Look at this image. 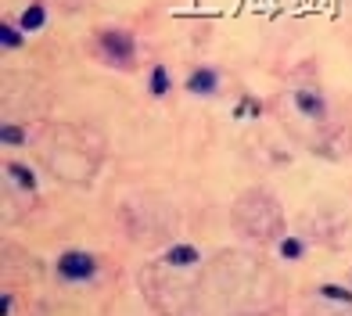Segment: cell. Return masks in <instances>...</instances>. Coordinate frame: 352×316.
Returning a JSON list of instances; mask_svg holds the SVG:
<instances>
[{
  "mask_svg": "<svg viewBox=\"0 0 352 316\" xmlns=\"http://www.w3.org/2000/svg\"><path fill=\"white\" fill-rule=\"evenodd\" d=\"M58 273L65 280H90L98 273V259H94L90 251H65V256L58 259Z\"/></svg>",
  "mask_w": 352,
  "mask_h": 316,
  "instance_id": "cell-1",
  "label": "cell"
},
{
  "mask_svg": "<svg viewBox=\"0 0 352 316\" xmlns=\"http://www.w3.org/2000/svg\"><path fill=\"white\" fill-rule=\"evenodd\" d=\"M101 47H104V54L111 61H119V65H126V61L133 58V40L119 33V29H108V33H101Z\"/></svg>",
  "mask_w": 352,
  "mask_h": 316,
  "instance_id": "cell-2",
  "label": "cell"
},
{
  "mask_svg": "<svg viewBox=\"0 0 352 316\" xmlns=\"http://www.w3.org/2000/svg\"><path fill=\"white\" fill-rule=\"evenodd\" d=\"M216 87H219V76H216L212 69H195V72L187 76V90L198 93V98H205V93H216Z\"/></svg>",
  "mask_w": 352,
  "mask_h": 316,
  "instance_id": "cell-3",
  "label": "cell"
},
{
  "mask_svg": "<svg viewBox=\"0 0 352 316\" xmlns=\"http://www.w3.org/2000/svg\"><path fill=\"white\" fill-rule=\"evenodd\" d=\"M295 104H298V112L302 115H309V119H320L324 115V98H320V93H313V90H298L295 93Z\"/></svg>",
  "mask_w": 352,
  "mask_h": 316,
  "instance_id": "cell-4",
  "label": "cell"
},
{
  "mask_svg": "<svg viewBox=\"0 0 352 316\" xmlns=\"http://www.w3.org/2000/svg\"><path fill=\"white\" fill-rule=\"evenodd\" d=\"M201 256H198V248L195 245H173L169 251H166V262L169 266H195Z\"/></svg>",
  "mask_w": 352,
  "mask_h": 316,
  "instance_id": "cell-5",
  "label": "cell"
},
{
  "mask_svg": "<svg viewBox=\"0 0 352 316\" xmlns=\"http://www.w3.org/2000/svg\"><path fill=\"white\" fill-rule=\"evenodd\" d=\"M25 33H40V29L47 25V8L43 4H29L25 11H22V22H19Z\"/></svg>",
  "mask_w": 352,
  "mask_h": 316,
  "instance_id": "cell-6",
  "label": "cell"
},
{
  "mask_svg": "<svg viewBox=\"0 0 352 316\" xmlns=\"http://www.w3.org/2000/svg\"><path fill=\"white\" fill-rule=\"evenodd\" d=\"M0 40H4V47H11V51H19V47L25 43V29L4 22V25H0Z\"/></svg>",
  "mask_w": 352,
  "mask_h": 316,
  "instance_id": "cell-7",
  "label": "cell"
},
{
  "mask_svg": "<svg viewBox=\"0 0 352 316\" xmlns=\"http://www.w3.org/2000/svg\"><path fill=\"white\" fill-rule=\"evenodd\" d=\"M8 177L11 180H19L25 191H36V177H33V169H25V166H19V162H11L8 166Z\"/></svg>",
  "mask_w": 352,
  "mask_h": 316,
  "instance_id": "cell-8",
  "label": "cell"
},
{
  "mask_svg": "<svg viewBox=\"0 0 352 316\" xmlns=\"http://www.w3.org/2000/svg\"><path fill=\"white\" fill-rule=\"evenodd\" d=\"M151 93H155V98H166V93H169V72H166V65L151 69Z\"/></svg>",
  "mask_w": 352,
  "mask_h": 316,
  "instance_id": "cell-9",
  "label": "cell"
},
{
  "mask_svg": "<svg viewBox=\"0 0 352 316\" xmlns=\"http://www.w3.org/2000/svg\"><path fill=\"white\" fill-rule=\"evenodd\" d=\"M320 295L331 298V302H345V306H352V291L338 288V284H324V288H320Z\"/></svg>",
  "mask_w": 352,
  "mask_h": 316,
  "instance_id": "cell-10",
  "label": "cell"
},
{
  "mask_svg": "<svg viewBox=\"0 0 352 316\" xmlns=\"http://www.w3.org/2000/svg\"><path fill=\"white\" fill-rule=\"evenodd\" d=\"M302 251H306V245H302L298 237H284L280 241V256L284 259H302Z\"/></svg>",
  "mask_w": 352,
  "mask_h": 316,
  "instance_id": "cell-11",
  "label": "cell"
},
{
  "mask_svg": "<svg viewBox=\"0 0 352 316\" xmlns=\"http://www.w3.org/2000/svg\"><path fill=\"white\" fill-rule=\"evenodd\" d=\"M0 140L11 144V148H19L22 140H25V133H22V126H4V130H0Z\"/></svg>",
  "mask_w": 352,
  "mask_h": 316,
  "instance_id": "cell-12",
  "label": "cell"
},
{
  "mask_svg": "<svg viewBox=\"0 0 352 316\" xmlns=\"http://www.w3.org/2000/svg\"><path fill=\"white\" fill-rule=\"evenodd\" d=\"M263 108H259V101H252V98H245V101H237V108H234V115H245V119H252V115H259Z\"/></svg>",
  "mask_w": 352,
  "mask_h": 316,
  "instance_id": "cell-13",
  "label": "cell"
}]
</instances>
